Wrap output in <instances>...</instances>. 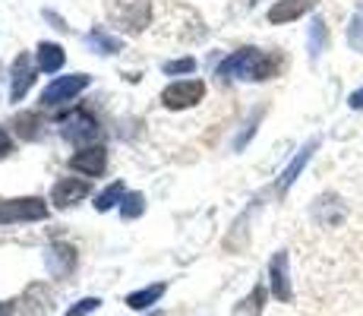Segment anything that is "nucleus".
<instances>
[{
    "label": "nucleus",
    "mask_w": 363,
    "mask_h": 316,
    "mask_svg": "<svg viewBox=\"0 0 363 316\" xmlns=\"http://www.w3.org/2000/svg\"><path fill=\"white\" fill-rule=\"evenodd\" d=\"M281 60L275 54H265L259 48H240L231 58L218 63V80H247V82H262L278 73Z\"/></svg>",
    "instance_id": "1"
},
{
    "label": "nucleus",
    "mask_w": 363,
    "mask_h": 316,
    "mask_svg": "<svg viewBox=\"0 0 363 316\" xmlns=\"http://www.w3.org/2000/svg\"><path fill=\"white\" fill-rule=\"evenodd\" d=\"M48 219V206L38 196H23V200H0V222H41Z\"/></svg>",
    "instance_id": "2"
},
{
    "label": "nucleus",
    "mask_w": 363,
    "mask_h": 316,
    "mask_svg": "<svg viewBox=\"0 0 363 316\" xmlns=\"http://www.w3.org/2000/svg\"><path fill=\"white\" fill-rule=\"evenodd\" d=\"M206 98V82L202 80H184V82H171V86L162 92V104L171 111H184L193 108Z\"/></svg>",
    "instance_id": "3"
},
{
    "label": "nucleus",
    "mask_w": 363,
    "mask_h": 316,
    "mask_svg": "<svg viewBox=\"0 0 363 316\" xmlns=\"http://www.w3.org/2000/svg\"><path fill=\"white\" fill-rule=\"evenodd\" d=\"M64 139H69L73 146H82V149H89V143H95L101 133L99 121H95L89 111H76V114H69L64 121Z\"/></svg>",
    "instance_id": "4"
},
{
    "label": "nucleus",
    "mask_w": 363,
    "mask_h": 316,
    "mask_svg": "<svg viewBox=\"0 0 363 316\" xmlns=\"http://www.w3.org/2000/svg\"><path fill=\"white\" fill-rule=\"evenodd\" d=\"M82 89H89V76H86V73H69V76H60V80H54L51 86L45 89L41 102H45L48 108H57V104H64V102H73V98L79 95Z\"/></svg>",
    "instance_id": "5"
},
{
    "label": "nucleus",
    "mask_w": 363,
    "mask_h": 316,
    "mask_svg": "<svg viewBox=\"0 0 363 316\" xmlns=\"http://www.w3.org/2000/svg\"><path fill=\"white\" fill-rule=\"evenodd\" d=\"M51 304H54L51 288L41 282H32L23 291V298L16 300V310L19 316H45V313H51Z\"/></svg>",
    "instance_id": "6"
},
{
    "label": "nucleus",
    "mask_w": 363,
    "mask_h": 316,
    "mask_svg": "<svg viewBox=\"0 0 363 316\" xmlns=\"http://www.w3.org/2000/svg\"><path fill=\"white\" fill-rule=\"evenodd\" d=\"M111 16L130 32H143L149 23V0H121L111 6Z\"/></svg>",
    "instance_id": "7"
},
{
    "label": "nucleus",
    "mask_w": 363,
    "mask_h": 316,
    "mask_svg": "<svg viewBox=\"0 0 363 316\" xmlns=\"http://www.w3.org/2000/svg\"><path fill=\"white\" fill-rule=\"evenodd\" d=\"M45 266L54 278H67L69 272L76 269V250L73 244H64V241H54L51 247H45Z\"/></svg>",
    "instance_id": "8"
},
{
    "label": "nucleus",
    "mask_w": 363,
    "mask_h": 316,
    "mask_svg": "<svg viewBox=\"0 0 363 316\" xmlns=\"http://www.w3.org/2000/svg\"><path fill=\"white\" fill-rule=\"evenodd\" d=\"M269 285H272V294H275L278 300H284V304L294 298V291H291V276H288V250H278L275 256H272Z\"/></svg>",
    "instance_id": "9"
},
{
    "label": "nucleus",
    "mask_w": 363,
    "mask_h": 316,
    "mask_svg": "<svg viewBox=\"0 0 363 316\" xmlns=\"http://www.w3.org/2000/svg\"><path fill=\"white\" fill-rule=\"evenodd\" d=\"M32 80H35V70H32L29 54H19L10 67V102H23L26 92H29V86H32Z\"/></svg>",
    "instance_id": "10"
},
{
    "label": "nucleus",
    "mask_w": 363,
    "mask_h": 316,
    "mask_svg": "<svg viewBox=\"0 0 363 316\" xmlns=\"http://www.w3.org/2000/svg\"><path fill=\"white\" fill-rule=\"evenodd\" d=\"M69 168L79 174H89V178H99L108 168V152L101 146H89V149H79L73 158H69Z\"/></svg>",
    "instance_id": "11"
},
{
    "label": "nucleus",
    "mask_w": 363,
    "mask_h": 316,
    "mask_svg": "<svg viewBox=\"0 0 363 316\" xmlns=\"http://www.w3.org/2000/svg\"><path fill=\"white\" fill-rule=\"evenodd\" d=\"M82 196H89V184L86 180H76V178H64V180H57L51 190V202L57 209H67V206H73V202H79Z\"/></svg>",
    "instance_id": "12"
},
{
    "label": "nucleus",
    "mask_w": 363,
    "mask_h": 316,
    "mask_svg": "<svg viewBox=\"0 0 363 316\" xmlns=\"http://www.w3.org/2000/svg\"><path fill=\"white\" fill-rule=\"evenodd\" d=\"M316 6V0H278L275 6L269 10V23L272 26H281V23H294L303 13H310Z\"/></svg>",
    "instance_id": "13"
},
{
    "label": "nucleus",
    "mask_w": 363,
    "mask_h": 316,
    "mask_svg": "<svg viewBox=\"0 0 363 316\" xmlns=\"http://www.w3.org/2000/svg\"><path fill=\"white\" fill-rule=\"evenodd\" d=\"M35 60H38L41 73H57V70L64 67L67 54H64V48L54 45V41H41V45L35 48Z\"/></svg>",
    "instance_id": "14"
},
{
    "label": "nucleus",
    "mask_w": 363,
    "mask_h": 316,
    "mask_svg": "<svg viewBox=\"0 0 363 316\" xmlns=\"http://www.w3.org/2000/svg\"><path fill=\"white\" fill-rule=\"evenodd\" d=\"M316 146H319L316 139H310V143H306L303 149H300L297 156H294V161H291V165L284 168V171H281V180H278V193H284V190H288V187L294 184L297 178H300V171H303V168H306V161L313 158V149H316Z\"/></svg>",
    "instance_id": "15"
},
{
    "label": "nucleus",
    "mask_w": 363,
    "mask_h": 316,
    "mask_svg": "<svg viewBox=\"0 0 363 316\" xmlns=\"http://www.w3.org/2000/svg\"><path fill=\"white\" fill-rule=\"evenodd\" d=\"M86 48H92L95 54H101V58H108V54H117L123 48V41L117 38V35H108L104 29H92L86 35Z\"/></svg>",
    "instance_id": "16"
},
{
    "label": "nucleus",
    "mask_w": 363,
    "mask_h": 316,
    "mask_svg": "<svg viewBox=\"0 0 363 316\" xmlns=\"http://www.w3.org/2000/svg\"><path fill=\"white\" fill-rule=\"evenodd\" d=\"M164 291H167V285H162V282L143 288V291H133V294H127V307H133V310H149Z\"/></svg>",
    "instance_id": "17"
},
{
    "label": "nucleus",
    "mask_w": 363,
    "mask_h": 316,
    "mask_svg": "<svg viewBox=\"0 0 363 316\" xmlns=\"http://www.w3.org/2000/svg\"><path fill=\"white\" fill-rule=\"evenodd\" d=\"M123 196H127V187L121 184V180H117V184H111V187H104L99 196H95V209H99V212H108V209H114L117 202L123 200Z\"/></svg>",
    "instance_id": "18"
},
{
    "label": "nucleus",
    "mask_w": 363,
    "mask_h": 316,
    "mask_svg": "<svg viewBox=\"0 0 363 316\" xmlns=\"http://www.w3.org/2000/svg\"><path fill=\"white\" fill-rule=\"evenodd\" d=\"M145 212V196L143 193H136V190H127V196L121 200V219H139V215Z\"/></svg>",
    "instance_id": "19"
},
{
    "label": "nucleus",
    "mask_w": 363,
    "mask_h": 316,
    "mask_svg": "<svg viewBox=\"0 0 363 316\" xmlns=\"http://www.w3.org/2000/svg\"><path fill=\"white\" fill-rule=\"evenodd\" d=\"M325 45H329V29H325L323 19H313L310 23V58L316 60L319 54L325 51Z\"/></svg>",
    "instance_id": "20"
},
{
    "label": "nucleus",
    "mask_w": 363,
    "mask_h": 316,
    "mask_svg": "<svg viewBox=\"0 0 363 316\" xmlns=\"http://www.w3.org/2000/svg\"><path fill=\"white\" fill-rule=\"evenodd\" d=\"M262 300H265V288L256 285L253 294L240 300V307H237V316H259L262 313Z\"/></svg>",
    "instance_id": "21"
},
{
    "label": "nucleus",
    "mask_w": 363,
    "mask_h": 316,
    "mask_svg": "<svg viewBox=\"0 0 363 316\" xmlns=\"http://www.w3.org/2000/svg\"><path fill=\"white\" fill-rule=\"evenodd\" d=\"M38 126H41V117L38 114H32V111H29V114H19L16 117V130H19V136H23V139H38Z\"/></svg>",
    "instance_id": "22"
},
{
    "label": "nucleus",
    "mask_w": 363,
    "mask_h": 316,
    "mask_svg": "<svg viewBox=\"0 0 363 316\" xmlns=\"http://www.w3.org/2000/svg\"><path fill=\"white\" fill-rule=\"evenodd\" d=\"M347 45H351L354 51L363 54V6H357V13H354L351 26H347Z\"/></svg>",
    "instance_id": "23"
},
{
    "label": "nucleus",
    "mask_w": 363,
    "mask_h": 316,
    "mask_svg": "<svg viewBox=\"0 0 363 316\" xmlns=\"http://www.w3.org/2000/svg\"><path fill=\"white\" fill-rule=\"evenodd\" d=\"M101 307V300L99 298H82V300H76L73 307L64 313V316H89V313H95Z\"/></svg>",
    "instance_id": "24"
},
{
    "label": "nucleus",
    "mask_w": 363,
    "mask_h": 316,
    "mask_svg": "<svg viewBox=\"0 0 363 316\" xmlns=\"http://www.w3.org/2000/svg\"><path fill=\"white\" fill-rule=\"evenodd\" d=\"M164 73L167 76H177V73H193V70H196V60L193 58H180V60H167L164 63Z\"/></svg>",
    "instance_id": "25"
},
{
    "label": "nucleus",
    "mask_w": 363,
    "mask_h": 316,
    "mask_svg": "<svg viewBox=\"0 0 363 316\" xmlns=\"http://www.w3.org/2000/svg\"><path fill=\"white\" fill-rule=\"evenodd\" d=\"M13 152V139H10V133L0 126V158H6Z\"/></svg>",
    "instance_id": "26"
},
{
    "label": "nucleus",
    "mask_w": 363,
    "mask_h": 316,
    "mask_svg": "<svg viewBox=\"0 0 363 316\" xmlns=\"http://www.w3.org/2000/svg\"><path fill=\"white\" fill-rule=\"evenodd\" d=\"M347 104H351L354 111H363V89H357V92H351V98H347Z\"/></svg>",
    "instance_id": "27"
},
{
    "label": "nucleus",
    "mask_w": 363,
    "mask_h": 316,
    "mask_svg": "<svg viewBox=\"0 0 363 316\" xmlns=\"http://www.w3.org/2000/svg\"><path fill=\"white\" fill-rule=\"evenodd\" d=\"M16 310V300H0V316H10Z\"/></svg>",
    "instance_id": "28"
},
{
    "label": "nucleus",
    "mask_w": 363,
    "mask_h": 316,
    "mask_svg": "<svg viewBox=\"0 0 363 316\" xmlns=\"http://www.w3.org/2000/svg\"><path fill=\"white\" fill-rule=\"evenodd\" d=\"M149 316H162V313H158V310H155V313H149Z\"/></svg>",
    "instance_id": "29"
}]
</instances>
